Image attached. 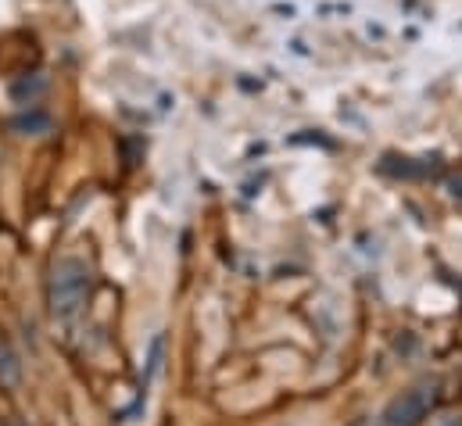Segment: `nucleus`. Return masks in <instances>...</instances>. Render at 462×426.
Wrapping results in <instances>:
<instances>
[{
  "label": "nucleus",
  "mask_w": 462,
  "mask_h": 426,
  "mask_svg": "<svg viewBox=\"0 0 462 426\" xmlns=\"http://www.w3.org/2000/svg\"><path fill=\"white\" fill-rule=\"evenodd\" d=\"M22 376H25V369H22L14 344L7 337H0V391H18Z\"/></svg>",
  "instance_id": "nucleus-3"
},
{
  "label": "nucleus",
  "mask_w": 462,
  "mask_h": 426,
  "mask_svg": "<svg viewBox=\"0 0 462 426\" xmlns=\"http://www.w3.org/2000/svg\"><path fill=\"white\" fill-rule=\"evenodd\" d=\"M11 129H14V133H22V136H43V133H51V129H54V118H51V115H43V111H25V115L11 118Z\"/></svg>",
  "instance_id": "nucleus-4"
},
{
  "label": "nucleus",
  "mask_w": 462,
  "mask_h": 426,
  "mask_svg": "<svg viewBox=\"0 0 462 426\" xmlns=\"http://www.w3.org/2000/svg\"><path fill=\"white\" fill-rule=\"evenodd\" d=\"M430 426H462V416H441V420H434Z\"/></svg>",
  "instance_id": "nucleus-6"
},
{
  "label": "nucleus",
  "mask_w": 462,
  "mask_h": 426,
  "mask_svg": "<svg viewBox=\"0 0 462 426\" xmlns=\"http://www.w3.org/2000/svg\"><path fill=\"white\" fill-rule=\"evenodd\" d=\"M43 87H47V79H43V76H36L32 83H29V79H22V83H14V87H11V97H14V101H25V97L32 101Z\"/></svg>",
  "instance_id": "nucleus-5"
},
{
  "label": "nucleus",
  "mask_w": 462,
  "mask_h": 426,
  "mask_svg": "<svg viewBox=\"0 0 462 426\" xmlns=\"http://www.w3.org/2000/svg\"><path fill=\"white\" fill-rule=\"evenodd\" d=\"M0 426H4V423H0Z\"/></svg>",
  "instance_id": "nucleus-9"
},
{
  "label": "nucleus",
  "mask_w": 462,
  "mask_h": 426,
  "mask_svg": "<svg viewBox=\"0 0 462 426\" xmlns=\"http://www.w3.org/2000/svg\"><path fill=\"white\" fill-rule=\"evenodd\" d=\"M11 426H32V423H25V420H14Z\"/></svg>",
  "instance_id": "nucleus-8"
},
{
  "label": "nucleus",
  "mask_w": 462,
  "mask_h": 426,
  "mask_svg": "<svg viewBox=\"0 0 462 426\" xmlns=\"http://www.w3.org/2000/svg\"><path fill=\"white\" fill-rule=\"evenodd\" d=\"M347 426H373V420H369V416H362V420H355V423H347Z\"/></svg>",
  "instance_id": "nucleus-7"
},
{
  "label": "nucleus",
  "mask_w": 462,
  "mask_h": 426,
  "mask_svg": "<svg viewBox=\"0 0 462 426\" xmlns=\"http://www.w3.org/2000/svg\"><path fill=\"white\" fill-rule=\"evenodd\" d=\"M438 405V384H416L409 391H402L380 416L383 426H420Z\"/></svg>",
  "instance_id": "nucleus-2"
},
{
  "label": "nucleus",
  "mask_w": 462,
  "mask_h": 426,
  "mask_svg": "<svg viewBox=\"0 0 462 426\" xmlns=\"http://www.w3.org/2000/svg\"><path fill=\"white\" fill-rule=\"evenodd\" d=\"M90 283H94V273L83 258L76 255H65L54 262L51 269V280H47V301H51V316L61 322L76 320L90 298Z\"/></svg>",
  "instance_id": "nucleus-1"
}]
</instances>
